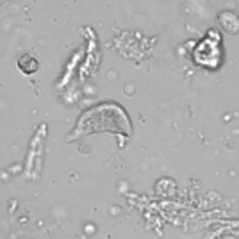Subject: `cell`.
Returning a JSON list of instances; mask_svg holds the SVG:
<instances>
[{
	"instance_id": "cell-1",
	"label": "cell",
	"mask_w": 239,
	"mask_h": 239,
	"mask_svg": "<svg viewBox=\"0 0 239 239\" xmlns=\"http://www.w3.org/2000/svg\"><path fill=\"white\" fill-rule=\"evenodd\" d=\"M18 68L22 70V72H25V73H32L38 68V63H36V59L32 57V55H22V57L18 59Z\"/></svg>"
}]
</instances>
